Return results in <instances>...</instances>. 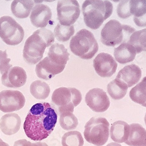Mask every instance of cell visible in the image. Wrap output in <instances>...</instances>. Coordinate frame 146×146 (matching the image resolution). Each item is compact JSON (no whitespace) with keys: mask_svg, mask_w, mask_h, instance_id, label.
Returning <instances> with one entry per match:
<instances>
[{"mask_svg":"<svg viewBox=\"0 0 146 146\" xmlns=\"http://www.w3.org/2000/svg\"><path fill=\"white\" fill-rule=\"evenodd\" d=\"M57 121V114L49 103H37L29 111L24 121L23 130L30 139L40 141L49 136Z\"/></svg>","mask_w":146,"mask_h":146,"instance_id":"1","label":"cell"},{"mask_svg":"<svg viewBox=\"0 0 146 146\" xmlns=\"http://www.w3.org/2000/svg\"><path fill=\"white\" fill-rule=\"evenodd\" d=\"M53 32L45 28L38 29L33 32L27 39L23 49V57L25 62L33 65L40 62L47 47L54 42Z\"/></svg>","mask_w":146,"mask_h":146,"instance_id":"2","label":"cell"},{"mask_svg":"<svg viewBox=\"0 0 146 146\" xmlns=\"http://www.w3.org/2000/svg\"><path fill=\"white\" fill-rule=\"evenodd\" d=\"M113 5L108 0H86L82 5L84 21L91 29H98L111 16Z\"/></svg>","mask_w":146,"mask_h":146,"instance_id":"3","label":"cell"},{"mask_svg":"<svg viewBox=\"0 0 146 146\" xmlns=\"http://www.w3.org/2000/svg\"><path fill=\"white\" fill-rule=\"evenodd\" d=\"M71 52L81 58L91 59L98 50V44L90 31L82 29L73 36L70 42Z\"/></svg>","mask_w":146,"mask_h":146,"instance_id":"4","label":"cell"},{"mask_svg":"<svg viewBox=\"0 0 146 146\" xmlns=\"http://www.w3.org/2000/svg\"><path fill=\"white\" fill-rule=\"evenodd\" d=\"M81 101V93L75 88H57L52 96V107L59 115L65 112L73 113L74 108L80 104Z\"/></svg>","mask_w":146,"mask_h":146,"instance_id":"5","label":"cell"},{"mask_svg":"<svg viewBox=\"0 0 146 146\" xmlns=\"http://www.w3.org/2000/svg\"><path fill=\"white\" fill-rule=\"evenodd\" d=\"M135 29L129 25H122L117 20L108 21L101 33V42L105 46L114 47L120 43L127 42Z\"/></svg>","mask_w":146,"mask_h":146,"instance_id":"6","label":"cell"},{"mask_svg":"<svg viewBox=\"0 0 146 146\" xmlns=\"http://www.w3.org/2000/svg\"><path fill=\"white\" fill-rule=\"evenodd\" d=\"M85 139L96 146H102L108 140L109 123L105 117H92L85 125Z\"/></svg>","mask_w":146,"mask_h":146,"instance_id":"7","label":"cell"},{"mask_svg":"<svg viewBox=\"0 0 146 146\" xmlns=\"http://www.w3.org/2000/svg\"><path fill=\"white\" fill-rule=\"evenodd\" d=\"M25 36L24 29L11 17L0 18V38L5 44L16 46L21 43Z\"/></svg>","mask_w":146,"mask_h":146,"instance_id":"8","label":"cell"},{"mask_svg":"<svg viewBox=\"0 0 146 146\" xmlns=\"http://www.w3.org/2000/svg\"><path fill=\"white\" fill-rule=\"evenodd\" d=\"M80 12L77 0H58L57 13L60 25L66 27L72 25L79 18Z\"/></svg>","mask_w":146,"mask_h":146,"instance_id":"9","label":"cell"},{"mask_svg":"<svg viewBox=\"0 0 146 146\" xmlns=\"http://www.w3.org/2000/svg\"><path fill=\"white\" fill-rule=\"evenodd\" d=\"M25 102V96L19 91L4 90L0 92V111L4 113L20 110Z\"/></svg>","mask_w":146,"mask_h":146,"instance_id":"10","label":"cell"},{"mask_svg":"<svg viewBox=\"0 0 146 146\" xmlns=\"http://www.w3.org/2000/svg\"><path fill=\"white\" fill-rule=\"evenodd\" d=\"M86 103L92 111L98 113L107 111L111 104L106 93L98 88L91 89L87 93Z\"/></svg>","mask_w":146,"mask_h":146,"instance_id":"11","label":"cell"},{"mask_svg":"<svg viewBox=\"0 0 146 146\" xmlns=\"http://www.w3.org/2000/svg\"><path fill=\"white\" fill-rule=\"evenodd\" d=\"M93 65L97 74L103 78L112 77L116 71L117 64L109 54L101 53L93 61Z\"/></svg>","mask_w":146,"mask_h":146,"instance_id":"12","label":"cell"},{"mask_svg":"<svg viewBox=\"0 0 146 146\" xmlns=\"http://www.w3.org/2000/svg\"><path fill=\"white\" fill-rule=\"evenodd\" d=\"M1 82L8 88H19L26 84L27 75L25 70L19 66H11L1 74Z\"/></svg>","mask_w":146,"mask_h":146,"instance_id":"13","label":"cell"},{"mask_svg":"<svg viewBox=\"0 0 146 146\" xmlns=\"http://www.w3.org/2000/svg\"><path fill=\"white\" fill-rule=\"evenodd\" d=\"M65 66L57 65L53 63L47 56L36 64L35 71L39 78L45 80H49L56 75L62 72Z\"/></svg>","mask_w":146,"mask_h":146,"instance_id":"14","label":"cell"},{"mask_svg":"<svg viewBox=\"0 0 146 146\" xmlns=\"http://www.w3.org/2000/svg\"><path fill=\"white\" fill-rule=\"evenodd\" d=\"M52 13L49 7L39 4L34 6L30 15L32 25L36 28H45L50 21Z\"/></svg>","mask_w":146,"mask_h":146,"instance_id":"15","label":"cell"},{"mask_svg":"<svg viewBox=\"0 0 146 146\" xmlns=\"http://www.w3.org/2000/svg\"><path fill=\"white\" fill-rule=\"evenodd\" d=\"M141 75V68L138 66L133 64L126 66L120 70L116 78L125 82L128 88H130L139 82Z\"/></svg>","mask_w":146,"mask_h":146,"instance_id":"16","label":"cell"},{"mask_svg":"<svg viewBox=\"0 0 146 146\" xmlns=\"http://www.w3.org/2000/svg\"><path fill=\"white\" fill-rule=\"evenodd\" d=\"M44 0H14L11 5V9L15 17L25 19L30 15L35 5L41 4Z\"/></svg>","mask_w":146,"mask_h":146,"instance_id":"17","label":"cell"},{"mask_svg":"<svg viewBox=\"0 0 146 146\" xmlns=\"http://www.w3.org/2000/svg\"><path fill=\"white\" fill-rule=\"evenodd\" d=\"M21 119L17 113H7L0 120V129L6 135H15L20 129Z\"/></svg>","mask_w":146,"mask_h":146,"instance_id":"18","label":"cell"},{"mask_svg":"<svg viewBox=\"0 0 146 146\" xmlns=\"http://www.w3.org/2000/svg\"><path fill=\"white\" fill-rule=\"evenodd\" d=\"M130 125L125 121L118 120L114 122L110 129L111 139L117 143H125L130 135Z\"/></svg>","mask_w":146,"mask_h":146,"instance_id":"19","label":"cell"},{"mask_svg":"<svg viewBox=\"0 0 146 146\" xmlns=\"http://www.w3.org/2000/svg\"><path fill=\"white\" fill-rule=\"evenodd\" d=\"M136 54L135 47L128 42L121 43L114 50V57L116 60L122 64L133 62Z\"/></svg>","mask_w":146,"mask_h":146,"instance_id":"20","label":"cell"},{"mask_svg":"<svg viewBox=\"0 0 146 146\" xmlns=\"http://www.w3.org/2000/svg\"><path fill=\"white\" fill-rule=\"evenodd\" d=\"M69 56L70 54L65 46L59 43L53 44L47 54V57L51 62L60 66H66Z\"/></svg>","mask_w":146,"mask_h":146,"instance_id":"21","label":"cell"},{"mask_svg":"<svg viewBox=\"0 0 146 146\" xmlns=\"http://www.w3.org/2000/svg\"><path fill=\"white\" fill-rule=\"evenodd\" d=\"M128 140L125 143L130 146H146V130L139 123H131Z\"/></svg>","mask_w":146,"mask_h":146,"instance_id":"22","label":"cell"},{"mask_svg":"<svg viewBox=\"0 0 146 146\" xmlns=\"http://www.w3.org/2000/svg\"><path fill=\"white\" fill-rule=\"evenodd\" d=\"M127 85L117 78L109 82L107 86L109 95L115 100H120L123 98L127 94Z\"/></svg>","mask_w":146,"mask_h":146,"instance_id":"23","label":"cell"},{"mask_svg":"<svg viewBox=\"0 0 146 146\" xmlns=\"http://www.w3.org/2000/svg\"><path fill=\"white\" fill-rule=\"evenodd\" d=\"M130 99L135 103L146 108V77L129 92Z\"/></svg>","mask_w":146,"mask_h":146,"instance_id":"24","label":"cell"},{"mask_svg":"<svg viewBox=\"0 0 146 146\" xmlns=\"http://www.w3.org/2000/svg\"><path fill=\"white\" fill-rule=\"evenodd\" d=\"M30 92L35 98L43 100L49 96L50 88L46 82L40 80H36L31 85Z\"/></svg>","mask_w":146,"mask_h":146,"instance_id":"25","label":"cell"},{"mask_svg":"<svg viewBox=\"0 0 146 146\" xmlns=\"http://www.w3.org/2000/svg\"><path fill=\"white\" fill-rule=\"evenodd\" d=\"M127 42L135 47L137 54L146 52V29L133 33Z\"/></svg>","mask_w":146,"mask_h":146,"instance_id":"26","label":"cell"},{"mask_svg":"<svg viewBox=\"0 0 146 146\" xmlns=\"http://www.w3.org/2000/svg\"><path fill=\"white\" fill-rule=\"evenodd\" d=\"M62 143L63 146H83L84 141L80 132L71 131L63 136Z\"/></svg>","mask_w":146,"mask_h":146,"instance_id":"27","label":"cell"},{"mask_svg":"<svg viewBox=\"0 0 146 146\" xmlns=\"http://www.w3.org/2000/svg\"><path fill=\"white\" fill-rule=\"evenodd\" d=\"M75 32L73 25L66 27L58 23L54 31V35L59 42H65L68 41Z\"/></svg>","mask_w":146,"mask_h":146,"instance_id":"28","label":"cell"},{"mask_svg":"<svg viewBox=\"0 0 146 146\" xmlns=\"http://www.w3.org/2000/svg\"><path fill=\"white\" fill-rule=\"evenodd\" d=\"M59 123L63 129L72 130L77 128L78 125V120L72 112H65L60 115Z\"/></svg>","mask_w":146,"mask_h":146,"instance_id":"29","label":"cell"},{"mask_svg":"<svg viewBox=\"0 0 146 146\" xmlns=\"http://www.w3.org/2000/svg\"><path fill=\"white\" fill-rule=\"evenodd\" d=\"M130 14L134 18H140L146 14V0H129Z\"/></svg>","mask_w":146,"mask_h":146,"instance_id":"30","label":"cell"},{"mask_svg":"<svg viewBox=\"0 0 146 146\" xmlns=\"http://www.w3.org/2000/svg\"><path fill=\"white\" fill-rule=\"evenodd\" d=\"M129 0H121L117 7V14L121 19H127L131 17L129 8Z\"/></svg>","mask_w":146,"mask_h":146,"instance_id":"31","label":"cell"},{"mask_svg":"<svg viewBox=\"0 0 146 146\" xmlns=\"http://www.w3.org/2000/svg\"><path fill=\"white\" fill-rule=\"evenodd\" d=\"M11 58L8 57L7 51L0 50V72L1 74L3 73L7 70L11 64Z\"/></svg>","mask_w":146,"mask_h":146,"instance_id":"32","label":"cell"},{"mask_svg":"<svg viewBox=\"0 0 146 146\" xmlns=\"http://www.w3.org/2000/svg\"><path fill=\"white\" fill-rule=\"evenodd\" d=\"M134 22L136 25L139 27H146V14L142 17L137 18H133Z\"/></svg>","mask_w":146,"mask_h":146,"instance_id":"33","label":"cell"},{"mask_svg":"<svg viewBox=\"0 0 146 146\" xmlns=\"http://www.w3.org/2000/svg\"><path fill=\"white\" fill-rule=\"evenodd\" d=\"M14 146H32V143L26 139H21L16 141Z\"/></svg>","mask_w":146,"mask_h":146,"instance_id":"34","label":"cell"},{"mask_svg":"<svg viewBox=\"0 0 146 146\" xmlns=\"http://www.w3.org/2000/svg\"><path fill=\"white\" fill-rule=\"evenodd\" d=\"M32 146H48V145L45 143L39 141V142L32 143Z\"/></svg>","mask_w":146,"mask_h":146,"instance_id":"35","label":"cell"},{"mask_svg":"<svg viewBox=\"0 0 146 146\" xmlns=\"http://www.w3.org/2000/svg\"><path fill=\"white\" fill-rule=\"evenodd\" d=\"M106 146H122L121 145H120V144L119 143H111L108 144Z\"/></svg>","mask_w":146,"mask_h":146,"instance_id":"36","label":"cell"},{"mask_svg":"<svg viewBox=\"0 0 146 146\" xmlns=\"http://www.w3.org/2000/svg\"><path fill=\"white\" fill-rule=\"evenodd\" d=\"M0 146H9V145L7 143L3 141V140L0 139Z\"/></svg>","mask_w":146,"mask_h":146,"instance_id":"37","label":"cell"},{"mask_svg":"<svg viewBox=\"0 0 146 146\" xmlns=\"http://www.w3.org/2000/svg\"><path fill=\"white\" fill-rule=\"evenodd\" d=\"M56 1V0H44V2H47V3H52Z\"/></svg>","mask_w":146,"mask_h":146,"instance_id":"38","label":"cell"},{"mask_svg":"<svg viewBox=\"0 0 146 146\" xmlns=\"http://www.w3.org/2000/svg\"><path fill=\"white\" fill-rule=\"evenodd\" d=\"M111 1H112L114 2V3H118V2L120 1L121 0H111Z\"/></svg>","mask_w":146,"mask_h":146,"instance_id":"39","label":"cell"},{"mask_svg":"<svg viewBox=\"0 0 146 146\" xmlns=\"http://www.w3.org/2000/svg\"><path fill=\"white\" fill-rule=\"evenodd\" d=\"M144 121H145V123L146 125V113H145V116H144Z\"/></svg>","mask_w":146,"mask_h":146,"instance_id":"40","label":"cell"},{"mask_svg":"<svg viewBox=\"0 0 146 146\" xmlns=\"http://www.w3.org/2000/svg\"><path fill=\"white\" fill-rule=\"evenodd\" d=\"M5 1H11V0H5Z\"/></svg>","mask_w":146,"mask_h":146,"instance_id":"41","label":"cell"}]
</instances>
